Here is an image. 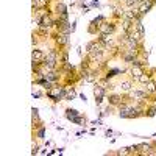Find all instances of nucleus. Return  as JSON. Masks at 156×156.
<instances>
[{
	"mask_svg": "<svg viewBox=\"0 0 156 156\" xmlns=\"http://www.w3.org/2000/svg\"><path fill=\"white\" fill-rule=\"evenodd\" d=\"M109 103L111 105H122V97L120 95H117V94H112V95H109Z\"/></svg>",
	"mask_w": 156,
	"mask_h": 156,
	"instance_id": "7",
	"label": "nucleus"
},
{
	"mask_svg": "<svg viewBox=\"0 0 156 156\" xmlns=\"http://www.w3.org/2000/svg\"><path fill=\"white\" fill-rule=\"evenodd\" d=\"M151 6H153V0H144L142 3H139V8H137L139 14L144 16L145 12H148V11L151 9Z\"/></svg>",
	"mask_w": 156,
	"mask_h": 156,
	"instance_id": "2",
	"label": "nucleus"
},
{
	"mask_svg": "<svg viewBox=\"0 0 156 156\" xmlns=\"http://www.w3.org/2000/svg\"><path fill=\"white\" fill-rule=\"evenodd\" d=\"M131 151H129V148H122L120 151H119V154H129Z\"/></svg>",
	"mask_w": 156,
	"mask_h": 156,
	"instance_id": "13",
	"label": "nucleus"
},
{
	"mask_svg": "<svg viewBox=\"0 0 156 156\" xmlns=\"http://www.w3.org/2000/svg\"><path fill=\"white\" fill-rule=\"evenodd\" d=\"M145 90H147L148 94H154L156 92V83L154 81H148L145 84Z\"/></svg>",
	"mask_w": 156,
	"mask_h": 156,
	"instance_id": "10",
	"label": "nucleus"
},
{
	"mask_svg": "<svg viewBox=\"0 0 156 156\" xmlns=\"http://www.w3.org/2000/svg\"><path fill=\"white\" fill-rule=\"evenodd\" d=\"M120 89L123 90V92H131V89H133L131 81H123V83H120Z\"/></svg>",
	"mask_w": 156,
	"mask_h": 156,
	"instance_id": "9",
	"label": "nucleus"
},
{
	"mask_svg": "<svg viewBox=\"0 0 156 156\" xmlns=\"http://www.w3.org/2000/svg\"><path fill=\"white\" fill-rule=\"evenodd\" d=\"M37 136L42 137V136H44V129H39V131H37Z\"/></svg>",
	"mask_w": 156,
	"mask_h": 156,
	"instance_id": "14",
	"label": "nucleus"
},
{
	"mask_svg": "<svg viewBox=\"0 0 156 156\" xmlns=\"http://www.w3.org/2000/svg\"><path fill=\"white\" fill-rule=\"evenodd\" d=\"M98 30H100V33L112 34V33L115 31V25H114V23H108V22H103L101 25H98Z\"/></svg>",
	"mask_w": 156,
	"mask_h": 156,
	"instance_id": "3",
	"label": "nucleus"
},
{
	"mask_svg": "<svg viewBox=\"0 0 156 156\" xmlns=\"http://www.w3.org/2000/svg\"><path fill=\"white\" fill-rule=\"evenodd\" d=\"M129 95H131L134 100H137V101H145L150 94L147 92V90H137V89H134L133 92H129Z\"/></svg>",
	"mask_w": 156,
	"mask_h": 156,
	"instance_id": "1",
	"label": "nucleus"
},
{
	"mask_svg": "<svg viewBox=\"0 0 156 156\" xmlns=\"http://www.w3.org/2000/svg\"><path fill=\"white\" fill-rule=\"evenodd\" d=\"M137 81H139V83H142V84H147L148 81H151V75H150V73H145V72H142Z\"/></svg>",
	"mask_w": 156,
	"mask_h": 156,
	"instance_id": "8",
	"label": "nucleus"
},
{
	"mask_svg": "<svg viewBox=\"0 0 156 156\" xmlns=\"http://www.w3.org/2000/svg\"><path fill=\"white\" fill-rule=\"evenodd\" d=\"M44 58H45V55H44L42 50H39V48H34L33 50V61L34 62H41Z\"/></svg>",
	"mask_w": 156,
	"mask_h": 156,
	"instance_id": "6",
	"label": "nucleus"
},
{
	"mask_svg": "<svg viewBox=\"0 0 156 156\" xmlns=\"http://www.w3.org/2000/svg\"><path fill=\"white\" fill-rule=\"evenodd\" d=\"M67 41H69V39H67V34H58V36H56V42H58L59 45H66Z\"/></svg>",
	"mask_w": 156,
	"mask_h": 156,
	"instance_id": "11",
	"label": "nucleus"
},
{
	"mask_svg": "<svg viewBox=\"0 0 156 156\" xmlns=\"http://www.w3.org/2000/svg\"><path fill=\"white\" fill-rule=\"evenodd\" d=\"M73 97H75V90H73V89H72V90L69 89V90H67V98H73Z\"/></svg>",
	"mask_w": 156,
	"mask_h": 156,
	"instance_id": "12",
	"label": "nucleus"
},
{
	"mask_svg": "<svg viewBox=\"0 0 156 156\" xmlns=\"http://www.w3.org/2000/svg\"><path fill=\"white\" fill-rule=\"evenodd\" d=\"M94 95L97 98V103H100L103 100V95H105V87H101V86H95L94 89Z\"/></svg>",
	"mask_w": 156,
	"mask_h": 156,
	"instance_id": "5",
	"label": "nucleus"
},
{
	"mask_svg": "<svg viewBox=\"0 0 156 156\" xmlns=\"http://www.w3.org/2000/svg\"><path fill=\"white\" fill-rule=\"evenodd\" d=\"M98 42H101L103 45H111L112 44V37L108 33H101L100 37H98Z\"/></svg>",
	"mask_w": 156,
	"mask_h": 156,
	"instance_id": "4",
	"label": "nucleus"
}]
</instances>
